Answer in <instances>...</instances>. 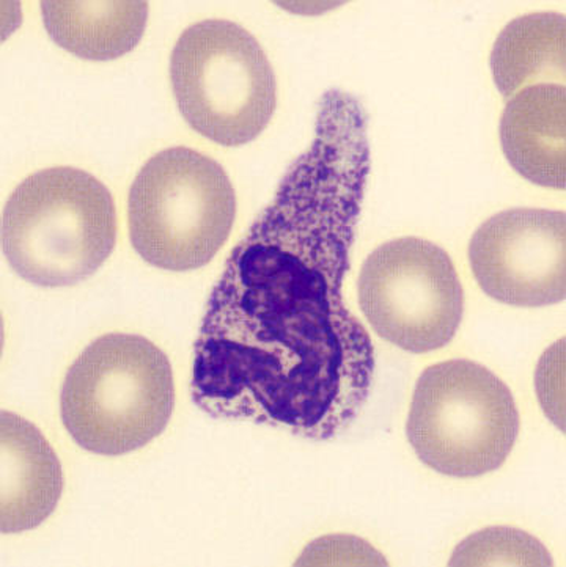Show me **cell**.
Listing matches in <instances>:
<instances>
[{
  "label": "cell",
  "mask_w": 566,
  "mask_h": 567,
  "mask_svg": "<svg viewBox=\"0 0 566 567\" xmlns=\"http://www.w3.org/2000/svg\"><path fill=\"white\" fill-rule=\"evenodd\" d=\"M44 28L58 47L92 62L115 60L144 37L148 3L144 0H47Z\"/></svg>",
  "instance_id": "obj_11"
},
{
  "label": "cell",
  "mask_w": 566,
  "mask_h": 567,
  "mask_svg": "<svg viewBox=\"0 0 566 567\" xmlns=\"http://www.w3.org/2000/svg\"><path fill=\"white\" fill-rule=\"evenodd\" d=\"M469 261L480 288L513 307H547L566 296V214L508 209L472 236Z\"/></svg>",
  "instance_id": "obj_8"
},
{
  "label": "cell",
  "mask_w": 566,
  "mask_h": 567,
  "mask_svg": "<svg viewBox=\"0 0 566 567\" xmlns=\"http://www.w3.org/2000/svg\"><path fill=\"white\" fill-rule=\"evenodd\" d=\"M407 434L433 471L477 478L507 461L519 434V412L508 386L488 368L449 360L420 375Z\"/></svg>",
  "instance_id": "obj_5"
},
{
  "label": "cell",
  "mask_w": 566,
  "mask_h": 567,
  "mask_svg": "<svg viewBox=\"0 0 566 567\" xmlns=\"http://www.w3.org/2000/svg\"><path fill=\"white\" fill-rule=\"evenodd\" d=\"M234 184L212 157L175 146L141 168L127 197L134 250L157 269L204 268L234 228Z\"/></svg>",
  "instance_id": "obj_4"
},
{
  "label": "cell",
  "mask_w": 566,
  "mask_h": 567,
  "mask_svg": "<svg viewBox=\"0 0 566 567\" xmlns=\"http://www.w3.org/2000/svg\"><path fill=\"white\" fill-rule=\"evenodd\" d=\"M359 306L371 328L393 347L426 354L455 337L464 292L447 251L420 238L389 240L363 262Z\"/></svg>",
  "instance_id": "obj_7"
},
{
  "label": "cell",
  "mask_w": 566,
  "mask_h": 567,
  "mask_svg": "<svg viewBox=\"0 0 566 567\" xmlns=\"http://www.w3.org/2000/svg\"><path fill=\"white\" fill-rule=\"evenodd\" d=\"M566 89L539 84L517 92L501 120L510 165L528 182L553 189L566 184Z\"/></svg>",
  "instance_id": "obj_10"
},
{
  "label": "cell",
  "mask_w": 566,
  "mask_h": 567,
  "mask_svg": "<svg viewBox=\"0 0 566 567\" xmlns=\"http://www.w3.org/2000/svg\"><path fill=\"white\" fill-rule=\"evenodd\" d=\"M174 373L167 355L141 336L109 333L71 365L60 415L85 452L122 456L155 441L171 422Z\"/></svg>",
  "instance_id": "obj_3"
},
{
  "label": "cell",
  "mask_w": 566,
  "mask_h": 567,
  "mask_svg": "<svg viewBox=\"0 0 566 567\" xmlns=\"http://www.w3.org/2000/svg\"><path fill=\"white\" fill-rule=\"evenodd\" d=\"M450 566H554L546 547L521 529L491 527L469 536L453 551Z\"/></svg>",
  "instance_id": "obj_13"
},
{
  "label": "cell",
  "mask_w": 566,
  "mask_h": 567,
  "mask_svg": "<svg viewBox=\"0 0 566 567\" xmlns=\"http://www.w3.org/2000/svg\"><path fill=\"white\" fill-rule=\"evenodd\" d=\"M370 175L367 115L350 93L321 96L313 141L225 262L194 348L193 401L312 441L354 423L374 349L344 303Z\"/></svg>",
  "instance_id": "obj_1"
},
{
  "label": "cell",
  "mask_w": 566,
  "mask_h": 567,
  "mask_svg": "<svg viewBox=\"0 0 566 567\" xmlns=\"http://www.w3.org/2000/svg\"><path fill=\"white\" fill-rule=\"evenodd\" d=\"M566 21L564 14L531 13L498 33L490 65L502 96L532 85L565 84Z\"/></svg>",
  "instance_id": "obj_12"
},
{
  "label": "cell",
  "mask_w": 566,
  "mask_h": 567,
  "mask_svg": "<svg viewBox=\"0 0 566 567\" xmlns=\"http://www.w3.org/2000/svg\"><path fill=\"white\" fill-rule=\"evenodd\" d=\"M117 243V209L106 186L74 167L28 176L2 214L11 269L41 288L73 287L106 262Z\"/></svg>",
  "instance_id": "obj_2"
},
{
  "label": "cell",
  "mask_w": 566,
  "mask_h": 567,
  "mask_svg": "<svg viewBox=\"0 0 566 567\" xmlns=\"http://www.w3.org/2000/svg\"><path fill=\"white\" fill-rule=\"evenodd\" d=\"M171 79L187 125L215 144H249L276 111L271 63L253 33L231 21L189 25L172 51Z\"/></svg>",
  "instance_id": "obj_6"
},
{
  "label": "cell",
  "mask_w": 566,
  "mask_h": 567,
  "mask_svg": "<svg viewBox=\"0 0 566 567\" xmlns=\"http://www.w3.org/2000/svg\"><path fill=\"white\" fill-rule=\"evenodd\" d=\"M63 472L58 454L35 426L3 411L0 415V529L29 532L58 508Z\"/></svg>",
  "instance_id": "obj_9"
}]
</instances>
